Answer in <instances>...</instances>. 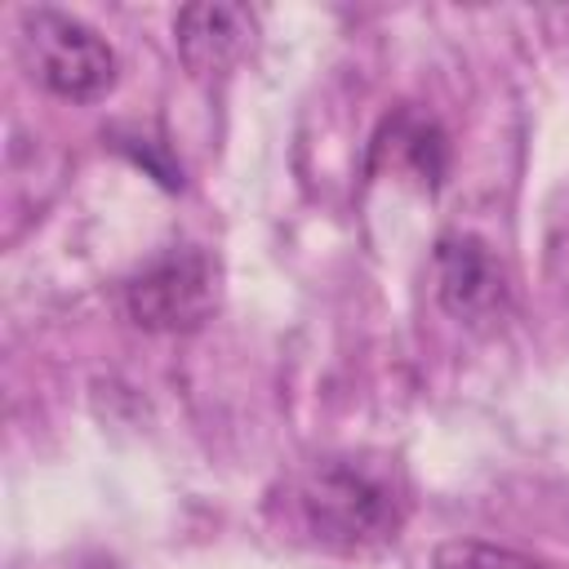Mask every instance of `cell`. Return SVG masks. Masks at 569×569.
<instances>
[{
    "mask_svg": "<svg viewBox=\"0 0 569 569\" xmlns=\"http://www.w3.org/2000/svg\"><path fill=\"white\" fill-rule=\"evenodd\" d=\"M289 511L316 547L360 556L400 533L409 516V485L391 458L325 453L293 476Z\"/></svg>",
    "mask_w": 569,
    "mask_h": 569,
    "instance_id": "cell-1",
    "label": "cell"
},
{
    "mask_svg": "<svg viewBox=\"0 0 569 569\" xmlns=\"http://www.w3.org/2000/svg\"><path fill=\"white\" fill-rule=\"evenodd\" d=\"M18 49L31 80L67 102H98L116 84L111 44L89 22L62 9H22Z\"/></svg>",
    "mask_w": 569,
    "mask_h": 569,
    "instance_id": "cell-2",
    "label": "cell"
},
{
    "mask_svg": "<svg viewBox=\"0 0 569 569\" xmlns=\"http://www.w3.org/2000/svg\"><path fill=\"white\" fill-rule=\"evenodd\" d=\"M124 311L138 329L151 333L200 329L218 311V262L196 244L160 253L124 284Z\"/></svg>",
    "mask_w": 569,
    "mask_h": 569,
    "instance_id": "cell-3",
    "label": "cell"
},
{
    "mask_svg": "<svg viewBox=\"0 0 569 569\" xmlns=\"http://www.w3.org/2000/svg\"><path fill=\"white\" fill-rule=\"evenodd\" d=\"M436 298L467 329H493L511 311V276L493 244L471 231H449L436 244Z\"/></svg>",
    "mask_w": 569,
    "mask_h": 569,
    "instance_id": "cell-4",
    "label": "cell"
},
{
    "mask_svg": "<svg viewBox=\"0 0 569 569\" xmlns=\"http://www.w3.org/2000/svg\"><path fill=\"white\" fill-rule=\"evenodd\" d=\"M258 22L244 4H187L173 22L178 58L187 62L191 76H218L227 71L253 40Z\"/></svg>",
    "mask_w": 569,
    "mask_h": 569,
    "instance_id": "cell-5",
    "label": "cell"
},
{
    "mask_svg": "<svg viewBox=\"0 0 569 569\" xmlns=\"http://www.w3.org/2000/svg\"><path fill=\"white\" fill-rule=\"evenodd\" d=\"M382 147H387L418 182H427V187L440 182V173H445V138H440V129H436L431 120H422V116H396V120L387 124Z\"/></svg>",
    "mask_w": 569,
    "mask_h": 569,
    "instance_id": "cell-6",
    "label": "cell"
},
{
    "mask_svg": "<svg viewBox=\"0 0 569 569\" xmlns=\"http://www.w3.org/2000/svg\"><path fill=\"white\" fill-rule=\"evenodd\" d=\"M436 569H542L538 560L511 551V547H493V542H476V538H453L436 551Z\"/></svg>",
    "mask_w": 569,
    "mask_h": 569,
    "instance_id": "cell-7",
    "label": "cell"
}]
</instances>
